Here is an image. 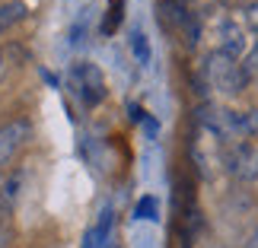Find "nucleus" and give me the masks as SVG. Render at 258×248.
<instances>
[{"mask_svg": "<svg viewBox=\"0 0 258 248\" xmlns=\"http://www.w3.org/2000/svg\"><path fill=\"white\" fill-rule=\"evenodd\" d=\"M112 229H115V210H112V207H105V210L96 216V223L86 229V235H83V248H108Z\"/></svg>", "mask_w": 258, "mask_h": 248, "instance_id": "423d86ee", "label": "nucleus"}, {"mask_svg": "<svg viewBox=\"0 0 258 248\" xmlns=\"http://www.w3.org/2000/svg\"><path fill=\"white\" fill-rule=\"evenodd\" d=\"M204 80L211 89H217L223 96H239L249 86L252 76L242 61H236V57L223 54V51H211L204 57Z\"/></svg>", "mask_w": 258, "mask_h": 248, "instance_id": "f257e3e1", "label": "nucleus"}, {"mask_svg": "<svg viewBox=\"0 0 258 248\" xmlns=\"http://www.w3.org/2000/svg\"><path fill=\"white\" fill-rule=\"evenodd\" d=\"M230 4H239V0H230Z\"/></svg>", "mask_w": 258, "mask_h": 248, "instance_id": "dca6fc26", "label": "nucleus"}, {"mask_svg": "<svg viewBox=\"0 0 258 248\" xmlns=\"http://www.w3.org/2000/svg\"><path fill=\"white\" fill-rule=\"evenodd\" d=\"M131 54H134V61L147 67L150 64V42H147V35L141 32V29H134L131 32Z\"/></svg>", "mask_w": 258, "mask_h": 248, "instance_id": "6e6552de", "label": "nucleus"}, {"mask_svg": "<svg viewBox=\"0 0 258 248\" xmlns=\"http://www.w3.org/2000/svg\"><path fill=\"white\" fill-rule=\"evenodd\" d=\"M134 220H150V223L160 220V201H156L153 194H144L134 207Z\"/></svg>", "mask_w": 258, "mask_h": 248, "instance_id": "1a4fd4ad", "label": "nucleus"}, {"mask_svg": "<svg viewBox=\"0 0 258 248\" xmlns=\"http://www.w3.org/2000/svg\"><path fill=\"white\" fill-rule=\"evenodd\" d=\"M242 26H245V32L258 35V4H249L242 10Z\"/></svg>", "mask_w": 258, "mask_h": 248, "instance_id": "f8f14e48", "label": "nucleus"}, {"mask_svg": "<svg viewBox=\"0 0 258 248\" xmlns=\"http://www.w3.org/2000/svg\"><path fill=\"white\" fill-rule=\"evenodd\" d=\"M71 86H74V93L77 99L86 105V108H96V105H102L105 102V76L102 70L93 64V61H77L71 67Z\"/></svg>", "mask_w": 258, "mask_h": 248, "instance_id": "f03ea898", "label": "nucleus"}, {"mask_svg": "<svg viewBox=\"0 0 258 248\" xmlns=\"http://www.w3.org/2000/svg\"><path fill=\"white\" fill-rule=\"evenodd\" d=\"M245 70H249V76H255V80H258V45L249 48V57H245Z\"/></svg>", "mask_w": 258, "mask_h": 248, "instance_id": "ddd939ff", "label": "nucleus"}, {"mask_svg": "<svg viewBox=\"0 0 258 248\" xmlns=\"http://www.w3.org/2000/svg\"><path fill=\"white\" fill-rule=\"evenodd\" d=\"M4 245H7V235H4V232H0V248H4Z\"/></svg>", "mask_w": 258, "mask_h": 248, "instance_id": "2eb2a0df", "label": "nucleus"}, {"mask_svg": "<svg viewBox=\"0 0 258 248\" xmlns=\"http://www.w3.org/2000/svg\"><path fill=\"white\" fill-rule=\"evenodd\" d=\"M121 13H124V0H112L108 4V16H105V23H102V32H115L118 23H121Z\"/></svg>", "mask_w": 258, "mask_h": 248, "instance_id": "9b49d317", "label": "nucleus"}, {"mask_svg": "<svg viewBox=\"0 0 258 248\" xmlns=\"http://www.w3.org/2000/svg\"><path fill=\"white\" fill-rule=\"evenodd\" d=\"M223 169L236 182H255L258 178V146L249 140L230 143L223 150Z\"/></svg>", "mask_w": 258, "mask_h": 248, "instance_id": "7ed1b4c3", "label": "nucleus"}, {"mask_svg": "<svg viewBox=\"0 0 258 248\" xmlns=\"http://www.w3.org/2000/svg\"><path fill=\"white\" fill-rule=\"evenodd\" d=\"M239 134H242V140L258 137V108H245V112H239Z\"/></svg>", "mask_w": 258, "mask_h": 248, "instance_id": "9d476101", "label": "nucleus"}, {"mask_svg": "<svg viewBox=\"0 0 258 248\" xmlns=\"http://www.w3.org/2000/svg\"><path fill=\"white\" fill-rule=\"evenodd\" d=\"M245 248H258V229L249 235V242H245Z\"/></svg>", "mask_w": 258, "mask_h": 248, "instance_id": "4468645a", "label": "nucleus"}, {"mask_svg": "<svg viewBox=\"0 0 258 248\" xmlns=\"http://www.w3.org/2000/svg\"><path fill=\"white\" fill-rule=\"evenodd\" d=\"M29 137H32V124L26 118H13V121L0 124V172L19 156V150L29 143Z\"/></svg>", "mask_w": 258, "mask_h": 248, "instance_id": "39448f33", "label": "nucleus"}, {"mask_svg": "<svg viewBox=\"0 0 258 248\" xmlns=\"http://www.w3.org/2000/svg\"><path fill=\"white\" fill-rule=\"evenodd\" d=\"M214 38H217V48L214 51H223V54H230V57H239L249 51V32H245V26L239 23V19H233V16H220L214 23Z\"/></svg>", "mask_w": 258, "mask_h": 248, "instance_id": "20e7f679", "label": "nucleus"}, {"mask_svg": "<svg viewBox=\"0 0 258 248\" xmlns=\"http://www.w3.org/2000/svg\"><path fill=\"white\" fill-rule=\"evenodd\" d=\"M29 16V7L23 4V0H13V4H4L0 7V35L10 32L16 23H23V19Z\"/></svg>", "mask_w": 258, "mask_h": 248, "instance_id": "0eeeda50", "label": "nucleus"}]
</instances>
